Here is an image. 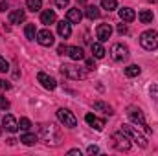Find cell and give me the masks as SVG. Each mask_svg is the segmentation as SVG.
<instances>
[{
    "label": "cell",
    "instance_id": "1",
    "mask_svg": "<svg viewBox=\"0 0 158 156\" xmlns=\"http://www.w3.org/2000/svg\"><path fill=\"white\" fill-rule=\"evenodd\" d=\"M40 138L46 142V145H52V147H55V145L61 143V132H59V129H57L55 125H52V123L40 127Z\"/></svg>",
    "mask_w": 158,
    "mask_h": 156
},
{
    "label": "cell",
    "instance_id": "2",
    "mask_svg": "<svg viewBox=\"0 0 158 156\" xmlns=\"http://www.w3.org/2000/svg\"><path fill=\"white\" fill-rule=\"evenodd\" d=\"M131 142H134V143H138L140 147H147V138L143 136V134H140L138 132V129L136 127H132V125H121V129H119Z\"/></svg>",
    "mask_w": 158,
    "mask_h": 156
},
{
    "label": "cell",
    "instance_id": "3",
    "mask_svg": "<svg viewBox=\"0 0 158 156\" xmlns=\"http://www.w3.org/2000/svg\"><path fill=\"white\" fill-rule=\"evenodd\" d=\"M140 44H142V48L147 50V51L156 50L158 48V33L155 31V30H147V31H143V33L140 35Z\"/></svg>",
    "mask_w": 158,
    "mask_h": 156
},
{
    "label": "cell",
    "instance_id": "4",
    "mask_svg": "<svg viewBox=\"0 0 158 156\" xmlns=\"http://www.w3.org/2000/svg\"><path fill=\"white\" fill-rule=\"evenodd\" d=\"M127 114H129V117H131V121H132V123H136V125H138V127H142L147 134H151V129H149V125H147V121H145V117H143V112H142L140 109L131 107Z\"/></svg>",
    "mask_w": 158,
    "mask_h": 156
},
{
    "label": "cell",
    "instance_id": "5",
    "mask_svg": "<svg viewBox=\"0 0 158 156\" xmlns=\"http://www.w3.org/2000/svg\"><path fill=\"white\" fill-rule=\"evenodd\" d=\"M61 74L68 79H74V81H79V79L86 77V72L77 68V66H74V64H63L61 66Z\"/></svg>",
    "mask_w": 158,
    "mask_h": 156
},
{
    "label": "cell",
    "instance_id": "6",
    "mask_svg": "<svg viewBox=\"0 0 158 156\" xmlns=\"http://www.w3.org/2000/svg\"><path fill=\"white\" fill-rule=\"evenodd\" d=\"M57 117H59V121H61L64 127H68V129H74V127L77 125L76 116H74L68 109H59V110H57Z\"/></svg>",
    "mask_w": 158,
    "mask_h": 156
},
{
    "label": "cell",
    "instance_id": "7",
    "mask_svg": "<svg viewBox=\"0 0 158 156\" xmlns=\"http://www.w3.org/2000/svg\"><path fill=\"white\" fill-rule=\"evenodd\" d=\"M110 55H112V59L116 61V63H123L127 57H129V48L125 46V44H112V48H110Z\"/></svg>",
    "mask_w": 158,
    "mask_h": 156
},
{
    "label": "cell",
    "instance_id": "8",
    "mask_svg": "<svg viewBox=\"0 0 158 156\" xmlns=\"http://www.w3.org/2000/svg\"><path fill=\"white\" fill-rule=\"evenodd\" d=\"M112 145H114L118 151H129V149H131V140L119 130L116 134H112Z\"/></svg>",
    "mask_w": 158,
    "mask_h": 156
},
{
    "label": "cell",
    "instance_id": "9",
    "mask_svg": "<svg viewBox=\"0 0 158 156\" xmlns=\"http://www.w3.org/2000/svg\"><path fill=\"white\" fill-rule=\"evenodd\" d=\"M96 35H98L99 42H107L112 35V26L110 24H99L98 30H96Z\"/></svg>",
    "mask_w": 158,
    "mask_h": 156
},
{
    "label": "cell",
    "instance_id": "10",
    "mask_svg": "<svg viewBox=\"0 0 158 156\" xmlns=\"http://www.w3.org/2000/svg\"><path fill=\"white\" fill-rule=\"evenodd\" d=\"M37 42L40 46H52L53 44V33L50 30H40L37 31Z\"/></svg>",
    "mask_w": 158,
    "mask_h": 156
},
{
    "label": "cell",
    "instance_id": "11",
    "mask_svg": "<svg viewBox=\"0 0 158 156\" xmlns=\"http://www.w3.org/2000/svg\"><path fill=\"white\" fill-rule=\"evenodd\" d=\"M37 79H39V83L46 88V90H55V86H57V81L52 77V76L44 74V72H40L39 76H37Z\"/></svg>",
    "mask_w": 158,
    "mask_h": 156
},
{
    "label": "cell",
    "instance_id": "12",
    "mask_svg": "<svg viewBox=\"0 0 158 156\" xmlns=\"http://www.w3.org/2000/svg\"><path fill=\"white\" fill-rule=\"evenodd\" d=\"M2 125H4V129L7 132H17L19 130V121L15 119V116H11V114H6V117L2 119Z\"/></svg>",
    "mask_w": 158,
    "mask_h": 156
},
{
    "label": "cell",
    "instance_id": "13",
    "mask_svg": "<svg viewBox=\"0 0 158 156\" xmlns=\"http://www.w3.org/2000/svg\"><path fill=\"white\" fill-rule=\"evenodd\" d=\"M57 33H59L63 39H68V37L72 35V24H70V20H61V22L57 24Z\"/></svg>",
    "mask_w": 158,
    "mask_h": 156
},
{
    "label": "cell",
    "instance_id": "14",
    "mask_svg": "<svg viewBox=\"0 0 158 156\" xmlns=\"http://www.w3.org/2000/svg\"><path fill=\"white\" fill-rule=\"evenodd\" d=\"M85 121H86L92 129H96V130H103V127H105V121L99 119V117H96L94 114H86V116H85Z\"/></svg>",
    "mask_w": 158,
    "mask_h": 156
},
{
    "label": "cell",
    "instance_id": "15",
    "mask_svg": "<svg viewBox=\"0 0 158 156\" xmlns=\"http://www.w3.org/2000/svg\"><path fill=\"white\" fill-rule=\"evenodd\" d=\"M24 18H26V11L24 9H15V11L9 13V22L11 24H20V22H24Z\"/></svg>",
    "mask_w": 158,
    "mask_h": 156
},
{
    "label": "cell",
    "instance_id": "16",
    "mask_svg": "<svg viewBox=\"0 0 158 156\" xmlns=\"http://www.w3.org/2000/svg\"><path fill=\"white\" fill-rule=\"evenodd\" d=\"M81 18H83V13H81L79 7H72V9H68V13H66V20H70V22H74V24H79Z\"/></svg>",
    "mask_w": 158,
    "mask_h": 156
},
{
    "label": "cell",
    "instance_id": "17",
    "mask_svg": "<svg viewBox=\"0 0 158 156\" xmlns=\"http://www.w3.org/2000/svg\"><path fill=\"white\" fill-rule=\"evenodd\" d=\"M55 11L53 9H46V11H42L40 13V22L42 24H46V26H50V24H53L55 22Z\"/></svg>",
    "mask_w": 158,
    "mask_h": 156
},
{
    "label": "cell",
    "instance_id": "18",
    "mask_svg": "<svg viewBox=\"0 0 158 156\" xmlns=\"http://www.w3.org/2000/svg\"><path fill=\"white\" fill-rule=\"evenodd\" d=\"M119 18H121L123 22H132V20L136 18V13H134V9H131V7H123V9H119Z\"/></svg>",
    "mask_w": 158,
    "mask_h": 156
},
{
    "label": "cell",
    "instance_id": "19",
    "mask_svg": "<svg viewBox=\"0 0 158 156\" xmlns=\"http://www.w3.org/2000/svg\"><path fill=\"white\" fill-rule=\"evenodd\" d=\"M94 109L99 110V112H103V114H107V116H112L114 114V109L109 103H105V101H96L94 103Z\"/></svg>",
    "mask_w": 158,
    "mask_h": 156
},
{
    "label": "cell",
    "instance_id": "20",
    "mask_svg": "<svg viewBox=\"0 0 158 156\" xmlns=\"http://www.w3.org/2000/svg\"><path fill=\"white\" fill-rule=\"evenodd\" d=\"M68 55H70L72 61H81V59H85V51H83V48H79V46H70V48H68Z\"/></svg>",
    "mask_w": 158,
    "mask_h": 156
},
{
    "label": "cell",
    "instance_id": "21",
    "mask_svg": "<svg viewBox=\"0 0 158 156\" xmlns=\"http://www.w3.org/2000/svg\"><path fill=\"white\" fill-rule=\"evenodd\" d=\"M90 48H92V53H94V57H96V59H103V57H105V53H107L101 42H92V46H90Z\"/></svg>",
    "mask_w": 158,
    "mask_h": 156
},
{
    "label": "cell",
    "instance_id": "22",
    "mask_svg": "<svg viewBox=\"0 0 158 156\" xmlns=\"http://www.w3.org/2000/svg\"><path fill=\"white\" fill-rule=\"evenodd\" d=\"M138 18H140L142 24H151V22H153V11H149V9H142V11L138 13Z\"/></svg>",
    "mask_w": 158,
    "mask_h": 156
},
{
    "label": "cell",
    "instance_id": "23",
    "mask_svg": "<svg viewBox=\"0 0 158 156\" xmlns=\"http://www.w3.org/2000/svg\"><path fill=\"white\" fill-rule=\"evenodd\" d=\"M20 142H22L24 145L31 147V145H35V143H37V136H35V134H31V132H26V134H22V136H20Z\"/></svg>",
    "mask_w": 158,
    "mask_h": 156
},
{
    "label": "cell",
    "instance_id": "24",
    "mask_svg": "<svg viewBox=\"0 0 158 156\" xmlns=\"http://www.w3.org/2000/svg\"><path fill=\"white\" fill-rule=\"evenodd\" d=\"M24 35L28 40H35L37 39V30H35V24H26L24 28Z\"/></svg>",
    "mask_w": 158,
    "mask_h": 156
},
{
    "label": "cell",
    "instance_id": "25",
    "mask_svg": "<svg viewBox=\"0 0 158 156\" xmlns=\"http://www.w3.org/2000/svg\"><path fill=\"white\" fill-rule=\"evenodd\" d=\"M140 72H142V68L138 64H129L125 68V76L127 77H136V76H140Z\"/></svg>",
    "mask_w": 158,
    "mask_h": 156
},
{
    "label": "cell",
    "instance_id": "26",
    "mask_svg": "<svg viewBox=\"0 0 158 156\" xmlns=\"http://www.w3.org/2000/svg\"><path fill=\"white\" fill-rule=\"evenodd\" d=\"M26 6H28V9L30 11H39L40 7H42V0H26Z\"/></svg>",
    "mask_w": 158,
    "mask_h": 156
},
{
    "label": "cell",
    "instance_id": "27",
    "mask_svg": "<svg viewBox=\"0 0 158 156\" xmlns=\"http://www.w3.org/2000/svg\"><path fill=\"white\" fill-rule=\"evenodd\" d=\"M86 17H88L90 20L99 18V9H98L96 6H88V7H86Z\"/></svg>",
    "mask_w": 158,
    "mask_h": 156
},
{
    "label": "cell",
    "instance_id": "28",
    "mask_svg": "<svg viewBox=\"0 0 158 156\" xmlns=\"http://www.w3.org/2000/svg\"><path fill=\"white\" fill-rule=\"evenodd\" d=\"M101 7L107 11H114L118 7V2L116 0H101Z\"/></svg>",
    "mask_w": 158,
    "mask_h": 156
},
{
    "label": "cell",
    "instance_id": "29",
    "mask_svg": "<svg viewBox=\"0 0 158 156\" xmlns=\"http://www.w3.org/2000/svg\"><path fill=\"white\" fill-rule=\"evenodd\" d=\"M19 129H20V130H24V132H28V130L31 129V121H30L28 117H22V119L19 121Z\"/></svg>",
    "mask_w": 158,
    "mask_h": 156
},
{
    "label": "cell",
    "instance_id": "30",
    "mask_svg": "<svg viewBox=\"0 0 158 156\" xmlns=\"http://www.w3.org/2000/svg\"><path fill=\"white\" fill-rule=\"evenodd\" d=\"M149 94H151V97L155 101H158V84H151L149 86Z\"/></svg>",
    "mask_w": 158,
    "mask_h": 156
},
{
    "label": "cell",
    "instance_id": "31",
    "mask_svg": "<svg viewBox=\"0 0 158 156\" xmlns=\"http://www.w3.org/2000/svg\"><path fill=\"white\" fill-rule=\"evenodd\" d=\"M55 6H57L59 9H64V7L70 6V0H55Z\"/></svg>",
    "mask_w": 158,
    "mask_h": 156
},
{
    "label": "cell",
    "instance_id": "32",
    "mask_svg": "<svg viewBox=\"0 0 158 156\" xmlns=\"http://www.w3.org/2000/svg\"><path fill=\"white\" fill-rule=\"evenodd\" d=\"M9 70V64H7V61L0 55V72H7Z\"/></svg>",
    "mask_w": 158,
    "mask_h": 156
},
{
    "label": "cell",
    "instance_id": "33",
    "mask_svg": "<svg viewBox=\"0 0 158 156\" xmlns=\"http://www.w3.org/2000/svg\"><path fill=\"white\" fill-rule=\"evenodd\" d=\"M85 64H86V70H96V63H94V59H86Z\"/></svg>",
    "mask_w": 158,
    "mask_h": 156
},
{
    "label": "cell",
    "instance_id": "34",
    "mask_svg": "<svg viewBox=\"0 0 158 156\" xmlns=\"http://www.w3.org/2000/svg\"><path fill=\"white\" fill-rule=\"evenodd\" d=\"M0 109H4V110H6V109H9V101H7L4 96H0Z\"/></svg>",
    "mask_w": 158,
    "mask_h": 156
},
{
    "label": "cell",
    "instance_id": "35",
    "mask_svg": "<svg viewBox=\"0 0 158 156\" xmlns=\"http://www.w3.org/2000/svg\"><path fill=\"white\" fill-rule=\"evenodd\" d=\"M57 53H59V55H64V53H68V46H64V44H61V46L57 48Z\"/></svg>",
    "mask_w": 158,
    "mask_h": 156
},
{
    "label": "cell",
    "instance_id": "36",
    "mask_svg": "<svg viewBox=\"0 0 158 156\" xmlns=\"http://www.w3.org/2000/svg\"><path fill=\"white\" fill-rule=\"evenodd\" d=\"M86 153H88V154H98V153H99V149H98L96 145H90V147L86 149Z\"/></svg>",
    "mask_w": 158,
    "mask_h": 156
},
{
    "label": "cell",
    "instance_id": "37",
    "mask_svg": "<svg viewBox=\"0 0 158 156\" xmlns=\"http://www.w3.org/2000/svg\"><path fill=\"white\" fill-rule=\"evenodd\" d=\"M127 31H129V30H127V26H125V24H119V26H118V33H121V35H125Z\"/></svg>",
    "mask_w": 158,
    "mask_h": 156
},
{
    "label": "cell",
    "instance_id": "38",
    "mask_svg": "<svg viewBox=\"0 0 158 156\" xmlns=\"http://www.w3.org/2000/svg\"><path fill=\"white\" fill-rule=\"evenodd\" d=\"M0 88H6V90H9V88H11V84H9L7 81H4V79H0Z\"/></svg>",
    "mask_w": 158,
    "mask_h": 156
},
{
    "label": "cell",
    "instance_id": "39",
    "mask_svg": "<svg viewBox=\"0 0 158 156\" xmlns=\"http://www.w3.org/2000/svg\"><path fill=\"white\" fill-rule=\"evenodd\" d=\"M68 154H70V156H81V151H79V149H70V151H68Z\"/></svg>",
    "mask_w": 158,
    "mask_h": 156
},
{
    "label": "cell",
    "instance_id": "40",
    "mask_svg": "<svg viewBox=\"0 0 158 156\" xmlns=\"http://www.w3.org/2000/svg\"><path fill=\"white\" fill-rule=\"evenodd\" d=\"M6 9H7V4H6V2H2V4H0V11H6Z\"/></svg>",
    "mask_w": 158,
    "mask_h": 156
},
{
    "label": "cell",
    "instance_id": "41",
    "mask_svg": "<svg viewBox=\"0 0 158 156\" xmlns=\"http://www.w3.org/2000/svg\"><path fill=\"white\" fill-rule=\"evenodd\" d=\"M15 142H17L15 138H9V140H7V143H9V145H15Z\"/></svg>",
    "mask_w": 158,
    "mask_h": 156
},
{
    "label": "cell",
    "instance_id": "42",
    "mask_svg": "<svg viewBox=\"0 0 158 156\" xmlns=\"http://www.w3.org/2000/svg\"><path fill=\"white\" fill-rule=\"evenodd\" d=\"M149 2H158V0H149Z\"/></svg>",
    "mask_w": 158,
    "mask_h": 156
}]
</instances>
